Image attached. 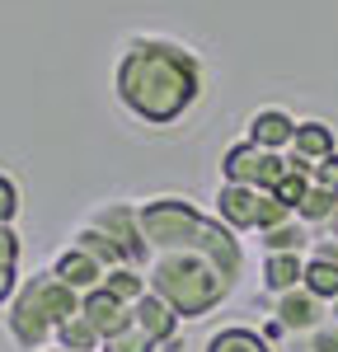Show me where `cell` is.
Wrapping results in <instances>:
<instances>
[{
    "mask_svg": "<svg viewBox=\"0 0 338 352\" xmlns=\"http://www.w3.org/2000/svg\"><path fill=\"white\" fill-rule=\"evenodd\" d=\"M310 230L315 226L291 217V221H282V226H273V230H258V244H263V254H310V244H315Z\"/></svg>",
    "mask_w": 338,
    "mask_h": 352,
    "instance_id": "cell-14",
    "label": "cell"
},
{
    "mask_svg": "<svg viewBox=\"0 0 338 352\" xmlns=\"http://www.w3.org/2000/svg\"><path fill=\"white\" fill-rule=\"evenodd\" d=\"M80 310H84V320L99 329L104 338H113V333H122V329H132V324H137L132 305H127V300H117V296L109 292V287H94V292H84Z\"/></svg>",
    "mask_w": 338,
    "mask_h": 352,
    "instance_id": "cell-9",
    "label": "cell"
},
{
    "mask_svg": "<svg viewBox=\"0 0 338 352\" xmlns=\"http://www.w3.org/2000/svg\"><path fill=\"white\" fill-rule=\"evenodd\" d=\"M301 348H310V352H338V324L329 320V324H319L315 333H306V343Z\"/></svg>",
    "mask_w": 338,
    "mask_h": 352,
    "instance_id": "cell-24",
    "label": "cell"
},
{
    "mask_svg": "<svg viewBox=\"0 0 338 352\" xmlns=\"http://www.w3.org/2000/svg\"><path fill=\"white\" fill-rule=\"evenodd\" d=\"M80 292L66 287L56 272H38L10 300V333L24 352H47V343H56V329L66 320L80 315Z\"/></svg>",
    "mask_w": 338,
    "mask_h": 352,
    "instance_id": "cell-4",
    "label": "cell"
},
{
    "mask_svg": "<svg viewBox=\"0 0 338 352\" xmlns=\"http://www.w3.org/2000/svg\"><path fill=\"white\" fill-rule=\"evenodd\" d=\"M146 277H150V292L165 296L179 310V320H202V315H212L235 292V282L212 258L188 254V249H160V254H150Z\"/></svg>",
    "mask_w": 338,
    "mask_h": 352,
    "instance_id": "cell-3",
    "label": "cell"
},
{
    "mask_svg": "<svg viewBox=\"0 0 338 352\" xmlns=\"http://www.w3.org/2000/svg\"><path fill=\"white\" fill-rule=\"evenodd\" d=\"M132 315H137V329L146 338H155V348H174V333H179V310L169 305L165 296H155V292H146V296L132 305Z\"/></svg>",
    "mask_w": 338,
    "mask_h": 352,
    "instance_id": "cell-10",
    "label": "cell"
},
{
    "mask_svg": "<svg viewBox=\"0 0 338 352\" xmlns=\"http://www.w3.org/2000/svg\"><path fill=\"white\" fill-rule=\"evenodd\" d=\"M306 282V254H268L263 258V292L268 296H286Z\"/></svg>",
    "mask_w": 338,
    "mask_h": 352,
    "instance_id": "cell-13",
    "label": "cell"
},
{
    "mask_svg": "<svg viewBox=\"0 0 338 352\" xmlns=\"http://www.w3.org/2000/svg\"><path fill=\"white\" fill-rule=\"evenodd\" d=\"M52 272L66 282V287H76V292H94V287H104V277H109V268L94 258V254H84L80 244H66L61 254H56V263H52Z\"/></svg>",
    "mask_w": 338,
    "mask_h": 352,
    "instance_id": "cell-11",
    "label": "cell"
},
{
    "mask_svg": "<svg viewBox=\"0 0 338 352\" xmlns=\"http://www.w3.org/2000/svg\"><path fill=\"white\" fill-rule=\"evenodd\" d=\"M71 244H80L84 254H94V258H99V263H104V268H122V263H127V258H122V249H117V244L109 240V235H104V230H99V226H89V221H84L80 230H76V235H71Z\"/></svg>",
    "mask_w": 338,
    "mask_h": 352,
    "instance_id": "cell-17",
    "label": "cell"
},
{
    "mask_svg": "<svg viewBox=\"0 0 338 352\" xmlns=\"http://www.w3.org/2000/svg\"><path fill=\"white\" fill-rule=\"evenodd\" d=\"M334 212H338V192L315 188V184H310V192L301 197V207H296V217L306 221V226H315V230H319V226H329Z\"/></svg>",
    "mask_w": 338,
    "mask_h": 352,
    "instance_id": "cell-20",
    "label": "cell"
},
{
    "mask_svg": "<svg viewBox=\"0 0 338 352\" xmlns=\"http://www.w3.org/2000/svg\"><path fill=\"white\" fill-rule=\"evenodd\" d=\"M202 94V66L197 56L174 43V38H132L122 47L117 61V99L122 109L150 122V127H165L174 118L197 104Z\"/></svg>",
    "mask_w": 338,
    "mask_h": 352,
    "instance_id": "cell-1",
    "label": "cell"
},
{
    "mask_svg": "<svg viewBox=\"0 0 338 352\" xmlns=\"http://www.w3.org/2000/svg\"><path fill=\"white\" fill-rule=\"evenodd\" d=\"M47 352H66V348H47Z\"/></svg>",
    "mask_w": 338,
    "mask_h": 352,
    "instance_id": "cell-30",
    "label": "cell"
},
{
    "mask_svg": "<svg viewBox=\"0 0 338 352\" xmlns=\"http://www.w3.org/2000/svg\"><path fill=\"white\" fill-rule=\"evenodd\" d=\"M310 184H315V188H329V192H338V155H329V160H319V164H315Z\"/></svg>",
    "mask_w": 338,
    "mask_h": 352,
    "instance_id": "cell-26",
    "label": "cell"
},
{
    "mask_svg": "<svg viewBox=\"0 0 338 352\" xmlns=\"http://www.w3.org/2000/svg\"><path fill=\"white\" fill-rule=\"evenodd\" d=\"M306 292H315L319 300H338V263L334 258H315L306 254Z\"/></svg>",
    "mask_w": 338,
    "mask_h": 352,
    "instance_id": "cell-18",
    "label": "cell"
},
{
    "mask_svg": "<svg viewBox=\"0 0 338 352\" xmlns=\"http://www.w3.org/2000/svg\"><path fill=\"white\" fill-rule=\"evenodd\" d=\"M273 320H278L286 333H315L319 324H329V300H319L315 292L306 287H296V292H286V296H273Z\"/></svg>",
    "mask_w": 338,
    "mask_h": 352,
    "instance_id": "cell-8",
    "label": "cell"
},
{
    "mask_svg": "<svg viewBox=\"0 0 338 352\" xmlns=\"http://www.w3.org/2000/svg\"><path fill=\"white\" fill-rule=\"evenodd\" d=\"M141 230H146L150 254H160V249H188V254L212 258L230 282H240L245 258H240L235 230L225 221H212V217H202V212H193L183 197H155V202H146L141 207Z\"/></svg>",
    "mask_w": 338,
    "mask_h": 352,
    "instance_id": "cell-2",
    "label": "cell"
},
{
    "mask_svg": "<svg viewBox=\"0 0 338 352\" xmlns=\"http://www.w3.org/2000/svg\"><path fill=\"white\" fill-rule=\"evenodd\" d=\"M14 212H19V188H14V179L0 174V226H10Z\"/></svg>",
    "mask_w": 338,
    "mask_h": 352,
    "instance_id": "cell-25",
    "label": "cell"
},
{
    "mask_svg": "<svg viewBox=\"0 0 338 352\" xmlns=\"http://www.w3.org/2000/svg\"><path fill=\"white\" fill-rule=\"evenodd\" d=\"M319 230H324V240H334V244H338V212L329 217V226H319Z\"/></svg>",
    "mask_w": 338,
    "mask_h": 352,
    "instance_id": "cell-28",
    "label": "cell"
},
{
    "mask_svg": "<svg viewBox=\"0 0 338 352\" xmlns=\"http://www.w3.org/2000/svg\"><path fill=\"white\" fill-rule=\"evenodd\" d=\"M104 352H155V338H146L132 324V329H122V333H113V338H104Z\"/></svg>",
    "mask_w": 338,
    "mask_h": 352,
    "instance_id": "cell-22",
    "label": "cell"
},
{
    "mask_svg": "<svg viewBox=\"0 0 338 352\" xmlns=\"http://www.w3.org/2000/svg\"><path fill=\"white\" fill-rule=\"evenodd\" d=\"M286 151H296V155H306L310 164H319V160H329V155H338V141H334V127L329 122H301L296 127V141L286 146Z\"/></svg>",
    "mask_w": 338,
    "mask_h": 352,
    "instance_id": "cell-15",
    "label": "cell"
},
{
    "mask_svg": "<svg viewBox=\"0 0 338 352\" xmlns=\"http://www.w3.org/2000/svg\"><path fill=\"white\" fill-rule=\"evenodd\" d=\"M296 118L291 113H282V109H258L249 118V141L254 146H263V151H286L291 141H296Z\"/></svg>",
    "mask_w": 338,
    "mask_h": 352,
    "instance_id": "cell-12",
    "label": "cell"
},
{
    "mask_svg": "<svg viewBox=\"0 0 338 352\" xmlns=\"http://www.w3.org/2000/svg\"><path fill=\"white\" fill-rule=\"evenodd\" d=\"M207 352H273V348H268V338L254 333V329H221V333H212Z\"/></svg>",
    "mask_w": 338,
    "mask_h": 352,
    "instance_id": "cell-21",
    "label": "cell"
},
{
    "mask_svg": "<svg viewBox=\"0 0 338 352\" xmlns=\"http://www.w3.org/2000/svg\"><path fill=\"white\" fill-rule=\"evenodd\" d=\"M89 226H99L132 268H146L150 263V244H146V230H141V207L137 202H109L99 212H89Z\"/></svg>",
    "mask_w": 338,
    "mask_h": 352,
    "instance_id": "cell-7",
    "label": "cell"
},
{
    "mask_svg": "<svg viewBox=\"0 0 338 352\" xmlns=\"http://www.w3.org/2000/svg\"><path fill=\"white\" fill-rule=\"evenodd\" d=\"M296 352H310V348H296Z\"/></svg>",
    "mask_w": 338,
    "mask_h": 352,
    "instance_id": "cell-31",
    "label": "cell"
},
{
    "mask_svg": "<svg viewBox=\"0 0 338 352\" xmlns=\"http://www.w3.org/2000/svg\"><path fill=\"white\" fill-rule=\"evenodd\" d=\"M221 174H225V184H245V188L273 192L291 174V160H286V151H263V146H254L249 136H245V141H235L221 155Z\"/></svg>",
    "mask_w": 338,
    "mask_h": 352,
    "instance_id": "cell-6",
    "label": "cell"
},
{
    "mask_svg": "<svg viewBox=\"0 0 338 352\" xmlns=\"http://www.w3.org/2000/svg\"><path fill=\"white\" fill-rule=\"evenodd\" d=\"M216 212H221V221L230 226V230H273V226L296 217L286 202H278V192L245 188V184H221Z\"/></svg>",
    "mask_w": 338,
    "mask_h": 352,
    "instance_id": "cell-5",
    "label": "cell"
},
{
    "mask_svg": "<svg viewBox=\"0 0 338 352\" xmlns=\"http://www.w3.org/2000/svg\"><path fill=\"white\" fill-rule=\"evenodd\" d=\"M19 292V282H14V263H0V300H10Z\"/></svg>",
    "mask_w": 338,
    "mask_h": 352,
    "instance_id": "cell-27",
    "label": "cell"
},
{
    "mask_svg": "<svg viewBox=\"0 0 338 352\" xmlns=\"http://www.w3.org/2000/svg\"><path fill=\"white\" fill-rule=\"evenodd\" d=\"M56 348L66 352H104V333L84 320V310L76 315V320H66V324L56 329Z\"/></svg>",
    "mask_w": 338,
    "mask_h": 352,
    "instance_id": "cell-16",
    "label": "cell"
},
{
    "mask_svg": "<svg viewBox=\"0 0 338 352\" xmlns=\"http://www.w3.org/2000/svg\"><path fill=\"white\" fill-rule=\"evenodd\" d=\"M329 320H334V324H338V300H329Z\"/></svg>",
    "mask_w": 338,
    "mask_h": 352,
    "instance_id": "cell-29",
    "label": "cell"
},
{
    "mask_svg": "<svg viewBox=\"0 0 338 352\" xmlns=\"http://www.w3.org/2000/svg\"><path fill=\"white\" fill-rule=\"evenodd\" d=\"M273 192H278V202H286V207L296 212V207H301V197L310 192V174H296V169H291V174H286Z\"/></svg>",
    "mask_w": 338,
    "mask_h": 352,
    "instance_id": "cell-23",
    "label": "cell"
},
{
    "mask_svg": "<svg viewBox=\"0 0 338 352\" xmlns=\"http://www.w3.org/2000/svg\"><path fill=\"white\" fill-rule=\"evenodd\" d=\"M104 287H109L117 300H127V305H137L146 292H150V277H141V268H132V263H122V268H113L109 277H104Z\"/></svg>",
    "mask_w": 338,
    "mask_h": 352,
    "instance_id": "cell-19",
    "label": "cell"
}]
</instances>
